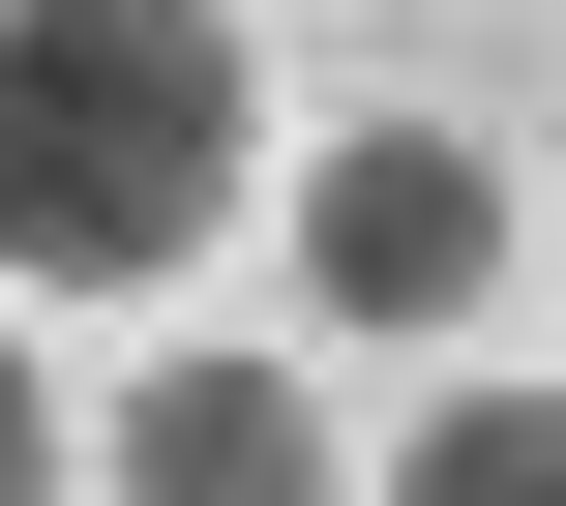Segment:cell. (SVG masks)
I'll return each mask as SVG.
<instances>
[{"mask_svg": "<svg viewBox=\"0 0 566 506\" xmlns=\"http://www.w3.org/2000/svg\"><path fill=\"white\" fill-rule=\"evenodd\" d=\"M0 506H60V388H30V328H0Z\"/></svg>", "mask_w": 566, "mask_h": 506, "instance_id": "5", "label": "cell"}, {"mask_svg": "<svg viewBox=\"0 0 566 506\" xmlns=\"http://www.w3.org/2000/svg\"><path fill=\"white\" fill-rule=\"evenodd\" d=\"M507 268H537V179L478 149V119H328L298 149V298L328 328H507Z\"/></svg>", "mask_w": 566, "mask_h": 506, "instance_id": "2", "label": "cell"}, {"mask_svg": "<svg viewBox=\"0 0 566 506\" xmlns=\"http://www.w3.org/2000/svg\"><path fill=\"white\" fill-rule=\"evenodd\" d=\"M269 179L239 0H0V298H149Z\"/></svg>", "mask_w": 566, "mask_h": 506, "instance_id": "1", "label": "cell"}, {"mask_svg": "<svg viewBox=\"0 0 566 506\" xmlns=\"http://www.w3.org/2000/svg\"><path fill=\"white\" fill-rule=\"evenodd\" d=\"M388 506H566V388H537V358H448L418 447H388Z\"/></svg>", "mask_w": 566, "mask_h": 506, "instance_id": "4", "label": "cell"}, {"mask_svg": "<svg viewBox=\"0 0 566 506\" xmlns=\"http://www.w3.org/2000/svg\"><path fill=\"white\" fill-rule=\"evenodd\" d=\"M60 477H119V506H328V388H298L269 328H179V358H149Z\"/></svg>", "mask_w": 566, "mask_h": 506, "instance_id": "3", "label": "cell"}]
</instances>
